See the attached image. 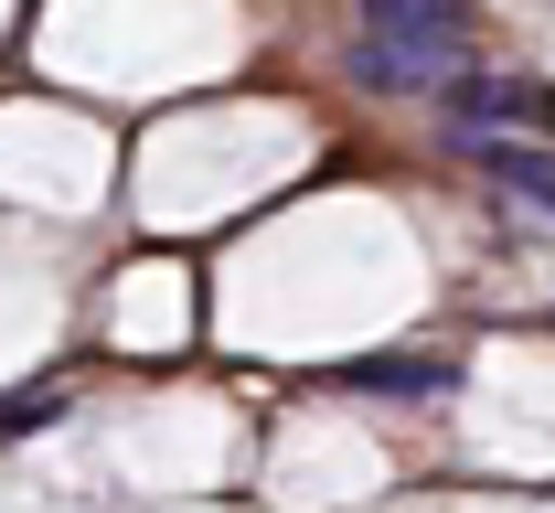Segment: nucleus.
<instances>
[{"instance_id":"f257e3e1","label":"nucleus","mask_w":555,"mask_h":513,"mask_svg":"<svg viewBox=\"0 0 555 513\" xmlns=\"http://www.w3.org/2000/svg\"><path fill=\"white\" fill-rule=\"evenodd\" d=\"M363 65L396 86H438L460 65V0H363Z\"/></svg>"},{"instance_id":"f03ea898","label":"nucleus","mask_w":555,"mask_h":513,"mask_svg":"<svg viewBox=\"0 0 555 513\" xmlns=\"http://www.w3.org/2000/svg\"><path fill=\"white\" fill-rule=\"evenodd\" d=\"M460 118L470 129H555V86H524V75H491V86H460Z\"/></svg>"},{"instance_id":"7ed1b4c3","label":"nucleus","mask_w":555,"mask_h":513,"mask_svg":"<svg viewBox=\"0 0 555 513\" xmlns=\"http://www.w3.org/2000/svg\"><path fill=\"white\" fill-rule=\"evenodd\" d=\"M481 161H491V182H513L524 204H545V215H555V161H545V150H502V140H481Z\"/></svg>"},{"instance_id":"20e7f679","label":"nucleus","mask_w":555,"mask_h":513,"mask_svg":"<svg viewBox=\"0 0 555 513\" xmlns=\"http://www.w3.org/2000/svg\"><path fill=\"white\" fill-rule=\"evenodd\" d=\"M352 385H449V364H352Z\"/></svg>"}]
</instances>
